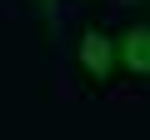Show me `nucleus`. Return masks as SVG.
I'll return each instance as SVG.
<instances>
[{
	"instance_id": "nucleus-1",
	"label": "nucleus",
	"mask_w": 150,
	"mask_h": 140,
	"mask_svg": "<svg viewBox=\"0 0 150 140\" xmlns=\"http://www.w3.org/2000/svg\"><path fill=\"white\" fill-rule=\"evenodd\" d=\"M70 70H75V85L85 95H105L115 85V30L90 20L75 35V50H70Z\"/></svg>"
},
{
	"instance_id": "nucleus-2",
	"label": "nucleus",
	"mask_w": 150,
	"mask_h": 140,
	"mask_svg": "<svg viewBox=\"0 0 150 140\" xmlns=\"http://www.w3.org/2000/svg\"><path fill=\"white\" fill-rule=\"evenodd\" d=\"M115 80H130V85L150 80V20L145 15H130L115 30Z\"/></svg>"
},
{
	"instance_id": "nucleus-3",
	"label": "nucleus",
	"mask_w": 150,
	"mask_h": 140,
	"mask_svg": "<svg viewBox=\"0 0 150 140\" xmlns=\"http://www.w3.org/2000/svg\"><path fill=\"white\" fill-rule=\"evenodd\" d=\"M15 5H25V10H55V0H15Z\"/></svg>"
}]
</instances>
